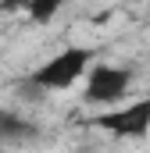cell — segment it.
Listing matches in <instances>:
<instances>
[{
    "label": "cell",
    "mask_w": 150,
    "mask_h": 153,
    "mask_svg": "<svg viewBox=\"0 0 150 153\" xmlns=\"http://www.w3.org/2000/svg\"><path fill=\"white\" fill-rule=\"evenodd\" d=\"M93 46H64L57 57H50L43 68H36L29 82L39 85L43 93H61V89H72L82 75H89V61H93Z\"/></svg>",
    "instance_id": "1"
},
{
    "label": "cell",
    "mask_w": 150,
    "mask_h": 153,
    "mask_svg": "<svg viewBox=\"0 0 150 153\" xmlns=\"http://www.w3.org/2000/svg\"><path fill=\"white\" fill-rule=\"evenodd\" d=\"M86 125L107 132V135H114V139H140V135L150 132V96L132 100V103L118 107V111H111V114H97V117H89Z\"/></svg>",
    "instance_id": "2"
},
{
    "label": "cell",
    "mask_w": 150,
    "mask_h": 153,
    "mask_svg": "<svg viewBox=\"0 0 150 153\" xmlns=\"http://www.w3.org/2000/svg\"><path fill=\"white\" fill-rule=\"evenodd\" d=\"M132 85V71L129 68H118V64H97L89 68L86 75V89H82V100L89 107H111L118 103Z\"/></svg>",
    "instance_id": "3"
},
{
    "label": "cell",
    "mask_w": 150,
    "mask_h": 153,
    "mask_svg": "<svg viewBox=\"0 0 150 153\" xmlns=\"http://www.w3.org/2000/svg\"><path fill=\"white\" fill-rule=\"evenodd\" d=\"M36 121H29L18 111H0V143H29L36 139Z\"/></svg>",
    "instance_id": "4"
},
{
    "label": "cell",
    "mask_w": 150,
    "mask_h": 153,
    "mask_svg": "<svg viewBox=\"0 0 150 153\" xmlns=\"http://www.w3.org/2000/svg\"><path fill=\"white\" fill-rule=\"evenodd\" d=\"M57 11H61L57 0H32V4H25V14H29L36 25H50V22L57 18Z\"/></svg>",
    "instance_id": "5"
}]
</instances>
